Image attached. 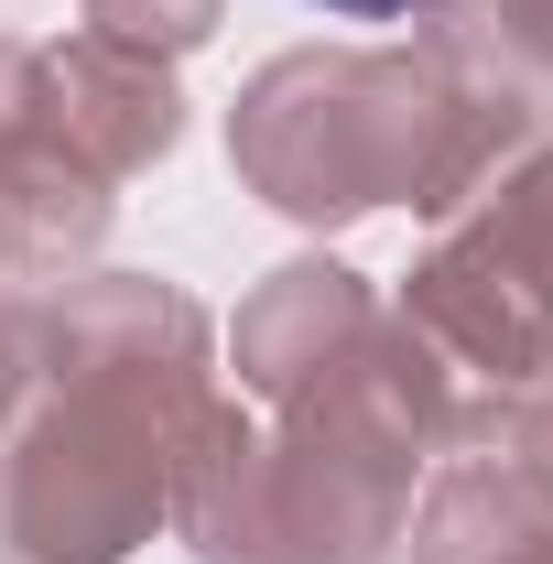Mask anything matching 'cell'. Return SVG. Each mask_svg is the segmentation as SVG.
I'll return each instance as SVG.
<instances>
[{
    "instance_id": "6da1fadb",
    "label": "cell",
    "mask_w": 553,
    "mask_h": 564,
    "mask_svg": "<svg viewBox=\"0 0 553 564\" xmlns=\"http://www.w3.org/2000/svg\"><path fill=\"white\" fill-rule=\"evenodd\" d=\"M326 11H347V22H391L402 0H326Z\"/></svg>"
}]
</instances>
